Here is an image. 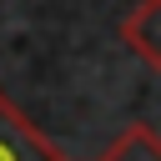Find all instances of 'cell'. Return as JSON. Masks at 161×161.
<instances>
[{
    "label": "cell",
    "mask_w": 161,
    "mask_h": 161,
    "mask_svg": "<svg viewBox=\"0 0 161 161\" xmlns=\"http://www.w3.org/2000/svg\"><path fill=\"white\" fill-rule=\"evenodd\" d=\"M121 40L131 55H141L151 70H161V0H136L121 20Z\"/></svg>",
    "instance_id": "7a4b0ae2"
},
{
    "label": "cell",
    "mask_w": 161,
    "mask_h": 161,
    "mask_svg": "<svg viewBox=\"0 0 161 161\" xmlns=\"http://www.w3.org/2000/svg\"><path fill=\"white\" fill-rule=\"evenodd\" d=\"M101 161H161V136L151 126H131V131H121L111 141V151Z\"/></svg>",
    "instance_id": "3957f363"
},
{
    "label": "cell",
    "mask_w": 161,
    "mask_h": 161,
    "mask_svg": "<svg viewBox=\"0 0 161 161\" xmlns=\"http://www.w3.org/2000/svg\"><path fill=\"white\" fill-rule=\"evenodd\" d=\"M0 161H65L55 146H50V136L0 91Z\"/></svg>",
    "instance_id": "6da1fadb"
}]
</instances>
